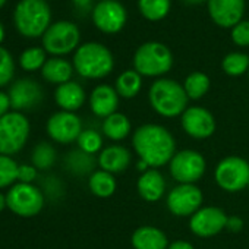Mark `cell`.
Instances as JSON below:
<instances>
[{
    "instance_id": "8992f818",
    "label": "cell",
    "mask_w": 249,
    "mask_h": 249,
    "mask_svg": "<svg viewBox=\"0 0 249 249\" xmlns=\"http://www.w3.org/2000/svg\"><path fill=\"white\" fill-rule=\"evenodd\" d=\"M134 66L141 76H163L173 66V54L166 44L148 41L137 49Z\"/></svg>"
},
{
    "instance_id": "f6af8a7d",
    "label": "cell",
    "mask_w": 249,
    "mask_h": 249,
    "mask_svg": "<svg viewBox=\"0 0 249 249\" xmlns=\"http://www.w3.org/2000/svg\"><path fill=\"white\" fill-rule=\"evenodd\" d=\"M5 3H6V0H0V8H2V6H3Z\"/></svg>"
},
{
    "instance_id": "d4e9b609",
    "label": "cell",
    "mask_w": 249,
    "mask_h": 249,
    "mask_svg": "<svg viewBox=\"0 0 249 249\" xmlns=\"http://www.w3.org/2000/svg\"><path fill=\"white\" fill-rule=\"evenodd\" d=\"M142 88V76L134 71H124L116 79L114 89L122 98H134L140 94Z\"/></svg>"
},
{
    "instance_id": "74e56055",
    "label": "cell",
    "mask_w": 249,
    "mask_h": 249,
    "mask_svg": "<svg viewBox=\"0 0 249 249\" xmlns=\"http://www.w3.org/2000/svg\"><path fill=\"white\" fill-rule=\"evenodd\" d=\"M11 100H9V95L3 91H0V117L5 116L6 113L11 111Z\"/></svg>"
},
{
    "instance_id": "4dcf8cb0",
    "label": "cell",
    "mask_w": 249,
    "mask_h": 249,
    "mask_svg": "<svg viewBox=\"0 0 249 249\" xmlns=\"http://www.w3.org/2000/svg\"><path fill=\"white\" fill-rule=\"evenodd\" d=\"M65 164L68 170H71L75 175H85L92 170L94 160L91 154H87L81 150L69 153V156L65 159Z\"/></svg>"
},
{
    "instance_id": "5bb4252c",
    "label": "cell",
    "mask_w": 249,
    "mask_h": 249,
    "mask_svg": "<svg viewBox=\"0 0 249 249\" xmlns=\"http://www.w3.org/2000/svg\"><path fill=\"white\" fill-rule=\"evenodd\" d=\"M180 120L183 131L195 140L210 138L215 132V119L213 113L204 107H188Z\"/></svg>"
},
{
    "instance_id": "3957f363",
    "label": "cell",
    "mask_w": 249,
    "mask_h": 249,
    "mask_svg": "<svg viewBox=\"0 0 249 249\" xmlns=\"http://www.w3.org/2000/svg\"><path fill=\"white\" fill-rule=\"evenodd\" d=\"M151 107L163 117H176L188 108V95L183 85L173 79L160 78L148 91Z\"/></svg>"
},
{
    "instance_id": "9a60e30c",
    "label": "cell",
    "mask_w": 249,
    "mask_h": 249,
    "mask_svg": "<svg viewBox=\"0 0 249 249\" xmlns=\"http://www.w3.org/2000/svg\"><path fill=\"white\" fill-rule=\"evenodd\" d=\"M227 215L218 207H204L199 208L194 215H191L189 227L194 234L199 237H211L218 234L226 229Z\"/></svg>"
},
{
    "instance_id": "60d3db41",
    "label": "cell",
    "mask_w": 249,
    "mask_h": 249,
    "mask_svg": "<svg viewBox=\"0 0 249 249\" xmlns=\"http://www.w3.org/2000/svg\"><path fill=\"white\" fill-rule=\"evenodd\" d=\"M73 5L79 9H88L91 6V2L92 0H72Z\"/></svg>"
},
{
    "instance_id": "ba28073f",
    "label": "cell",
    "mask_w": 249,
    "mask_h": 249,
    "mask_svg": "<svg viewBox=\"0 0 249 249\" xmlns=\"http://www.w3.org/2000/svg\"><path fill=\"white\" fill-rule=\"evenodd\" d=\"M81 40L79 28L69 21H57L52 24L43 36V49L53 54L54 57H60L78 49Z\"/></svg>"
},
{
    "instance_id": "836d02e7",
    "label": "cell",
    "mask_w": 249,
    "mask_h": 249,
    "mask_svg": "<svg viewBox=\"0 0 249 249\" xmlns=\"http://www.w3.org/2000/svg\"><path fill=\"white\" fill-rule=\"evenodd\" d=\"M76 142H78V147H79L81 151H84L87 154H91V156L98 153L101 150V147H103V138L94 129L82 131Z\"/></svg>"
},
{
    "instance_id": "8fae6325",
    "label": "cell",
    "mask_w": 249,
    "mask_h": 249,
    "mask_svg": "<svg viewBox=\"0 0 249 249\" xmlns=\"http://www.w3.org/2000/svg\"><path fill=\"white\" fill-rule=\"evenodd\" d=\"M126 19V9L117 0H100L92 9V22L104 34L120 33Z\"/></svg>"
},
{
    "instance_id": "277c9868",
    "label": "cell",
    "mask_w": 249,
    "mask_h": 249,
    "mask_svg": "<svg viewBox=\"0 0 249 249\" xmlns=\"http://www.w3.org/2000/svg\"><path fill=\"white\" fill-rule=\"evenodd\" d=\"M52 12L46 0H21L14 12L17 30L25 37L44 36L50 27Z\"/></svg>"
},
{
    "instance_id": "8d00e7d4",
    "label": "cell",
    "mask_w": 249,
    "mask_h": 249,
    "mask_svg": "<svg viewBox=\"0 0 249 249\" xmlns=\"http://www.w3.org/2000/svg\"><path fill=\"white\" fill-rule=\"evenodd\" d=\"M38 170L33 164H19L18 169V182L19 183H33L37 179Z\"/></svg>"
},
{
    "instance_id": "83f0119b",
    "label": "cell",
    "mask_w": 249,
    "mask_h": 249,
    "mask_svg": "<svg viewBox=\"0 0 249 249\" xmlns=\"http://www.w3.org/2000/svg\"><path fill=\"white\" fill-rule=\"evenodd\" d=\"M210 85H211V81H210L208 75H205L204 72H192L191 75L186 76V79L183 82L185 92H186L188 98H191V100L202 98L208 92Z\"/></svg>"
},
{
    "instance_id": "f546056e",
    "label": "cell",
    "mask_w": 249,
    "mask_h": 249,
    "mask_svg": "<svg viewBox=\"0 0 249 249\" xmlns=\"http://www.w3.org/2000/svg\"><path fill=\"white\" fill-rule=\"evenodd\" d=\"M221 68L229 76H242L243 73L249 72V56L240 52L229 53L223 59Z\"/></svg>"
},
{
    "instance_id": "6da1fadb",
    "label": "cell",
    "mask_w": 249,
    "mask_h": 249,
    "mask_svg": "<svg viewBox=\"0 0 249 249\" xmlns=\"http://www.w3.org/2000/svg\"><path fill=\"white\" fill-rule=\"evenodd\" d=\"M132 145L141 161L150 169H159L173 159L176 154V142L173 135L161 124L147 123L140 126L132 137Z\"/></svg>"
},
{
    "instance_id": "d590c367",
    "label": "cell",
    "mask_w": 249,
    "mask_h": 249,
    "mask_svg": "<svg viewBox=\"0 0 249 249\" xmlns=\"http://www.w3.org/2000/svg\"><path fill=\"white\" fill-rule=\"evenodd\" d=\"M231 41L239 47H249V21H240L230 31Z\"/></svg>"
},
{
    "instance_id": "cb8c5ba5",
    "label": "cell",
    "mask_w": 249,
    "mask_h": 249,
    "mask_svg": "<svg viewBox=\"0 0 249 249\" xmlns=\"http://www.w3.org/2000/svg\"><path fill=\"white\" fill-rule=\"evenodd\" d=\"M103 132L111 141H122L131 134V120L123 113H113L103 122Z\"/></svg>"
},
{
    "instance_id": "484cf974",
    "label": "cell",
    "mask_w": 249,
    "mask_h": 249,
    "mask_svg": "<svg viewBox=\"0 0 249 249\" xmlns=\"http://www.w3.org/2000/svg\"><path fill=\"white\" fill-rule=\"evenodd\" d=\"M88 186H89V191L95 196L108 198L114 194L117 183H116V179L111 173L104 172V170H97L89 176Z\"/></svg>"
},
{
    "instance_id": "603a6c76",
    "label": "cell",
    "mask_w": 249,
    "mask_h": 249,
    "mask_svg": "<svg viewBox=\"0 0 249 249\" xmlns=\"http://www.w3.org/2000/svg\"><path fill=\"white\" fill-rule=\"evenodd\" d=\"M73 73V65L62 57H52L47 59L44 66L41 68L43 78L50 84L62 85L65 82H69Z\"/></svg>"
},
{
    "instance_id": "ee69618b",
    "label": "cell",
    "mask_w": 249,
    "mask_h": 249,
    "mask_svg": "<svg viewBox=\"0 0 249 249\" xmlns=\"http://www.w3.org/2000/svg\"><path fill=\"white\" fill-rule=\"evenodd\" d=\"M3 40H5V28L2 24H0V43H2Z\"/></svg>"
},
{
    "instance_id": "4fadbf2b",
    "label": "cell",
    "mask_w": 249,
    "mask_h": 249,
    "mask_svg": "<svg viewBox=\"0 0 249 249\" xmlns=\"http://www.w3.org/2000/svg\"><path fill=\"white\" fill-rule=\"evenodd\" d=\"M202 192L198 186L180 183L173 188L167 195V208L173 215L189 217L194 215L202 204Z\"/></svg>"
},
{
    "instance_id": "bcb514c9",
    "label": "cell",
    "mask_w": 249,
    "mask_h": 249,
    "mask_svg": "<svg viewBox=\"0 0 249 249\" xmlns=\"http://www.w3.org/2000/svg\"><path fill=\"white\" fill-rule=\"evenodd\" d=\"M248 189H249V183H248Z\"/></svg>"
},
{
    "instance_id": "7402d4cb",
    "label": "cell",
    "mask_w": 249,
    "mask_h": 249,
    "mask_svg": "<svg viewBox=\"0 0 249 249\" xmlns=\"http://www.w3.org/2000/svg\"><path fill=\"white\" fill-rule=\"evenodd\" d=\"M131 240L135 249H167L169 248L166 233L154 226L138 227L134 231Z\"/></svg>"
},
{
    "instance_id": "30bf717a",
    "label": "cell",
    "mask_w": 249,
    "mask_h": 249,
    "mask_svg": "<svg viewBox=\"0 0 249 249\" xmlns=\"http://www.w3.org/2000/svg\"><path fill=\"white\" fill-rule=\"evenodd\" d=\"M205 169V159L194 150H182L170 160V175L179 183L195 185L204 176Z\"/></svg>"
},
{
    "instance_id": "52a82bcc",
    "label": "cell",
    "mask_w": 249,
    "mask_h": 249,
    "mask_svg": "<svg viewBox=\"0 0 249 249\" xmlns=\"http://www.w3.org/2000/svg\"><path fill=\"white\" fill-rule=\"evenodd\" d=\"M8 208L19 217L30 218L41 213L44 208V195L40 188L33 183H15L6 194Z\"/></svg>"
},
{
    "instance_id": "4316f807",
    "label": "cell",
    "mask_w": 249,
    "mask_h": 249,
    "mask_svg": "<svg viewBox=\"0 0 249 249\" xmlns=\"http://www.w3.org/2000/svg\"><path fill=\"white\" fill-rule=\"evenodd\" d=\"M172 8V0H138V9L141 15L151 21L159 22L164 19Z\"/></svg>"
},
{
    "instance_id": "e0dca14e",
    "label": "cell",
    "mask_w": 249,
    "mask_h": 249,
    "mask_svg": "<svg viewBox=\"0 0 249 249\" xmlns=\"http://www.w3.org/2000/svg\"><path fill=\"white\" fill-rule=\"evenodd\" d=\"M8 95L14 111L22 113L40 104V101L43 100V89L38 85V82L28 78H22L18 79L15 84H12Z\"/></svg>"
},
{
    "instance_id": "b9f144b4",
    "label": "cell",
    "mask_w": 249,
    "mask_h": 249,
    "mask_svg": "<svg viewBox=\"0 0 249 249\" xmlns=\"http://www.w3.org/2000/svg\"><path fill=\"white\" fill-rule=\"evenodd\" d=\"M6 195H3L2 192H0V213H2L5 208H6Z\"/></svg>"
},
{
    "instance_id": "ffe728a7",
    "label": "cell",
    "mask_w": 249,
    "mask_h": 249,
    "mask_svg": "<svg viewBox=\"0 0 249 249\" xmlns=\"http://www.w3.org/2000/svg\"><path fill=\"white\" fill-rule=\"evenodd\" d=\"M54 101L63 111L75 113L85 103V91L78 82L69 81L57 85L54 91Z\"/></svg>"
},
{
    "instance_id": "7a4b0ae2",
    "label": "cell",
    "mask_w": 249,
    "mask_h": 249,
    "mask_svg": "<svg viewBox=\"0 0 249 249\" xmlns=\"http://www.w3.org/2000/svg\"><path fill=\"white\" fill-rule=\"evenodd\" d=\"M114 68L111 52L100 43H84L73 54V69L87 79H101Z\"/></svg>"
},
{
    "instance_id": "1f68e13d",
    "label": "cell",
    "mask_w": 249,
    "mask_h": 249,
    "mask_svg": "<svg viewBox=\"0 0 249 249\" xmlns=\"http://www.w3.org/2000/svg\"><path fill=\"white\" fill-rule=\"evenodd\" d=\"M18 169L19 164L14 160V157L0 154V189L12 188L18 180Z\"/></svg>"
},
{
    "instance_id": "ab89813d",
    "label": "cell",
    "mask_w": 249,
    "mask_h": 249,
    "mask_svg": "<svg viewBox=\"0 0 249 249\" xmlns=\"http://www.w3.org/2000/svg\"><path fill=\"white\" fill-rule=\"evenodd\" d=\"M167 249H195V248L192 246V243H189L186 240H176V242L170 243Z\"/></svg>"
},
{
    "instance_id": "7bdbcfd3",
    "label": "cell",
    "mask_w": 249,
    "mask_h": 249,
    "mask_svg": "<svg viewBox=\"0 0 249 249\" xmlns=\"http://www.w3.org/2000/svg\"><path fill=\"white\" fill-rule=\"evenodd\" d=\"M183 2L189 3V5H198V3H202L205 0H183Z\"/></svg>"
},
{
    "instance_id": "2e32d148",
    "label": "cell",
    "mask_w": 249,
    "mask_h": 249,
    "mask_svg": "<svg viewBox=\"0 0 249 249\" xmlns=\"http://www.w3.org/2000/svg\"><path fill=\"white\" fill-rule=\"evenodd\" d=\"M207 11L215 25L231 30L243 18L245 0H207Z\"/></svg>"
},
{
    "instance_id": "f1b7e54d",
    "label": "cell",
    "mask_w": 249,
    "mask_h": 249,
    "mask_svg": "<svg viewBox=\"0 0 249 249\" xmlns=\"http://www.w3.org/2000/svg\"><path fill=\"white\" fill-rule=\"evenodd\" d=\"M56 161V150L49 142H40L31 154V164L37 170H49Z\"/></svg>"
},
{
    "instance_id": "5b68a950",
    "label": "cell",
    "mask_w": 249,
    "mask_h": 249,
    "mask_svg": "<svg viewBox=\"0 0 249 249\" xmlns=\"http://www.w3.org/2000/svg\"><path fill=\"white\" fill-rule=\"evenodd\" d=\"M31 126L21 111H9L0 117V154L14 157L27 145Z\"/></svg>"
},
{
    "instance_id": "ac0fdd59",
    "label": "cell",
    "mask_w": 249,
    "mask_h": 249,
    "mask_svg": "<svg viewBox=\"0 0 249 249\" xmlns=\"http://www.w3.org/2000/svg\"><path fill=\"white\" fill-rule=\"evenodd\" d=\"M119 106V94L110 85H98L89 95L91 111L98 117H108L116 113Z\"/></svg>"
},
{
    "instance_id": "d6986e66",
    "label": "cell",
    "mask_w": 249,
    "mask_h": 249,
    "mask_svg": "<svg viewBox=\"0 0 249 249\" xmlns=\"http://www.w3.org/2000/svg\"><path fill=\"white\" fill-rule=\"evenodd\" d=\"M137 189L142 199L156 202L161 199L166 192V180L157 169H148L140 176Z\"/></svg>"
},
{
    "instance_id": "d6a6232c",
    "label": "cell",
    "mask_w": 249,
    "mask_h": 249,
    "mask_svg": "<svg viewBox=\"0 0 249 249\" xmlns=\"http://www.w3.org/2000/svg\"><path fill=\"white\" fill-rule=\"evenodd\" d=\"M47 62L46 59V50L43 47H30L22 52L19 57V65L24 71L34 72L44 66Z\"/></svg>"
},
{
    "instance_id": "44dd1931",
    "label": "cell",
    "mask_w": 249,
    "mask_h": 249,
    "mask_svg": "<svg viewBox=\"0 0 249 249\" xmlns=\"http://www.w3.org/2000/svg\"><path fill=\"white\" fill-rule=\"evenodd\" d=\"M98 164L101 170L108 173H120L131 164V153L122 145H110L104 148L98 156Z\"/></svg>"
},
{
    "instance_id": "9c48e42d",
    "label": "cell",
    "mask_w": 249,
    "mask_h": 249,
    "mask_svg": "<svg viewBox=\"0 0 249 249\" xmlns=\"http://www.w3.org/2000/svg\"><path fill=\"white\" fill-rule=\"evenodd\" d=\"M214 178L217 185L226 192H239L248 188L249 163L242 157H226L217 164Z\"/></svg>"
},
{
    "instance_id": "e575fe53",
    "label": "cell",
    "mask_w": 249,
    "mask_h": 249,
    "mask_svg": "<svg viewBox=\"0 0 249 249\" xmlns=\"http://www.w3.org/2000/svg\"><path fill=\"white\" fill-rule=\"evenodd\" d=\"M15 73V62L12 54L0 46V87L8 85Z\"/></svg>"
},
{
    "instance_id": "7c38bea8",
    "label": "cell",
    "mask_w": 249,
    "mask_h": 249,
    "mask_svg": "<svg viewBox=\"0 0 249 249\" xmlns=\"http://www.w3.org/2000/svg\"><path fill=\"white\" fill-rule=\"evenodd\" d=\"M46 129L49 137L59 144H71L78 141L82 129L81 119L72 111H57L47 120Z\"/></svg>"
},
{
    "instance_id": "f35d334b",
    "label": "cell",
    "mask_w": 249,
    "mask_h": 249,
    "mask_svg": "<svg viewBox=\"0 0 249 249\" xmlns=\"http://www.w3.org/2000/svg\"><path fill=\"white\" fill-rule=\"evenodd\" d=\"M243 227V221L239 217H227V223H226V229H229L230 231H240Z\"/></svg>"
}]
</instances>
